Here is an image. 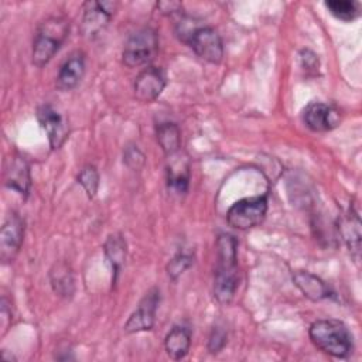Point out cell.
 Wrapping results in <instances>:
<instances>
[{"label":"cell","mask_w":362,"mask_h":362,"mask_svg":"<svg viewBox=\"0 0 362 362\" xmlns=\"http://www.w3.org/2000/svg\"><path fill=\"white\" fill-rule=\"evenodd\" d=\"M191 346V329L187 327L175 325L173 327L164 338V348L167 355L174 359L180 361L187 356Z\"/></svg>","instance_id":"18"},{"label":"cell","mask_w":362,"mask_h":362,"mask_svg":"<svg viewBox=\"0 0 362 362\" xmlns=\"http://www.w3.org/2000/svg\"><path fill=\"white\" fill-rule=\"evenodd\" d=\"M194 263V256L189 253L178 252L165 266L167 274L171 280H177L187 269H189Z\"/></svg>","instance_id":"24"},{"label":"cell","mask_w":362,"mask_h":362,"mask_svg":"<svg viewBox=\"0 0 362 362\" xmlns=\"http://www.w3.org/2000/svg\"><path fill=\"white\" fill-rule=\"evenodd\" d=\"M69 34V21L61 16L45 18L37 28L33 41V64L38 68L47 65L58 52Z\"/></svg>","instance_id":"3"},{"label":"cell","mask_w":362,"mask_h":362,"mask_svg":"<svg viewBox=\"0 0 362 362\" xmlns=\"http://www.w3.org/2000/svg\"><path fill=\"white\" fill-rule=\"evenodd\" d=\"M105 256L112 269V284L116 283L120 269L126 259V240L120 233L107 236L105 242Z\"/></svg>","instance_id":"19"},{"label":"cell","mask_w":362,"mask_h":362,"mask_svg":"<svg viewBox=\"0 0 362 362\" xmlns=\"http://www.w3.org/2000/svg\"><path fill=\"white\" fill-rule=\"evenodd\" d=\"M189 161L187 156H181V153H175L168 156L167 165V185L168 189L177 194H185L189 185Z\"/></svg>","instance_id":"16"},{"label":"cell","mask_w":362,"mask_h":362,"mask_svg":"<svg viewBox=\"0 0 362 362\" xmlns=\"http://www.w3.org/2000/svg\"><path fill=\"white\" fill-rule=\"evenodd\" d=\"M78 184H81L89 199L95 198L99 188V173L96 167L90 164L83 165L78 174Z\"/></svg>","instance_id":"23"},{"label":"cell","mask_w":362,"mask_h":362,"mask_svg":"<svg viewBox=\"0 0 362 362\" xmlns=\"http://www.w3.org/2000/svg\"><path fill=\"white\" fill-rule=\"evenodd\" d=\"M11 324V310L8 308L7 300L1 298V308H0V327H1V337L7 332L8 325Z\"/></svg>","instance_id":"28"},{"label":"cell","mask_w":362,"mask_h":362,"mask_svg":"<svg viewBox=\"0 0 362 362\" xmlns=\"http://www.w3.org/2000/svg\"><path fill=\"white\" fill-rule=\"evenodd\" d=\"M327 10L341 21H354L361 14V3L354 0H328L324 3Z\"/></svg>","instance_id":"22"},{"label":"cell","mask_w":362,"mask_h":362,"mask_svg":"<svg viewBox=\"0 0 362 362\" xmlns=\"http://www.w3.org/2000/svg\"><path fill=\"white\" fill-rule=\"evenodd\" d=\"M37 119L47 133L51 150H58L68 137V126L62 115L49 103H44L37 109Z\"/></svg>","instance_id":"11"},{"label":"cell","mask_w":362,"mask_h":362,"mask_svg":"<svg viewBox=\"0 0 362 362\" xmlns=\"http://www.w3.org/2000/svg\"><path fill=\"white\" fill-rule=\"evenodd\" d=\"M49 281L54 291L61 297H71L75 291V281L71 269L65 263H57L49 272Z\"/></svg>","instance_id":"21"},{"label":"cell","mask_w":362,"mask_h":362,"mask_svg":"<svg viewBox=\"0 0 362 362\" xmlns=\"http://www.w3.org/2000/svg\"><path fill=\"white\" fill-rule=\"evenodd\" d=\"M338 232L351 256L355 262H358L361 253V219L355 209L349 208L338 218Z\"/></svg>","instance_id":"14"},{"label":"cell","mask_w":362,"mask_h":362,"mask_svg":"<svg viewBox=\"0 0 362 362\" xmlns=\"http://www.w3.org/2000/svg\"><path fill=\"white\" fill-rule=\"evenodd\" d=\"M156 137L157 141L164 151V154L173 156L180 151L181 148V132L180 127L173 122H164L160 123L156 127Z\"/></svg>","instance_id":"20"},{"label":"cell","mask_w":362,"mask_h":362,"mask_svg":"<svg viewBox=\"0 0 362 362\" xmlns=\"http://www.w3.org/2000/svg\"><path fill=\"white\" fill-rule=\"evenodd\" d=\"M24 240V219L13 212L0 229V259L11 263L18 255Z\"/></svg>","instance_id":"10"},{"label":"cell","mask_w":362,"mask_h":362,"mask_svg":"<svg viewBox=\"0 0 362 362\" xmlns=\"http://www.w3.org/2000/svg\"><path fill=\"white\" fill-rule=\"evenodd\" d=\"M267 212V195L249 197L236 201L226 212L228 223L239 230L252 229L263 222Z\"/></svg>","instance_id":"6"},{"label":"cell","mask_w":362,"mask_h":362,"mask_svg":"<svg viewBox=\"0 0 362 362\" xmlns=\"http://www.w3.org/2000/svg\"><path fill=\"white\" fill-rule=\"evenodd\" d=\"M293 283L311 301H321L332 296L328 284L310 272L298 270L293 273Z\"/></svg>","instance_id":"17"},{"label":"cell","mask_w":362,"mask_h":362,"mask_svg":"<svg viewBox=\"0 0 362 362\" xmlns=\"http://www.w3.org/2000/svg\"><path fill=\"white\" fill-rule=\"evenodd\" d=\"M156 6L163 14H175L182 10V4L180 1H158Z\"/></svg>","instance_id":"29"},{"label":"cell","mask_w":362,"mask_h":362,"mask_svg":"<svg viewBox=\"0 0 362 362\" xmlns=\"http://www.w3.org/2000/svg\"><path fill=\"white\" fill-rule=\"evenodd\" d=\"M191 23L181 21L177 27L178 38L188 44L197 57L209 62L219 64L223 58V44L218 31L209 25L189 27Z\"/></svg>","instance_id":"4"},{"label":"cell","mask_w":362,"mask_h":362,"mask_svg":"<svg viewBox=\"0 0 362 362\" xmlns=\"http://www.w3.org/2000/svg\"><path fill=\"white\" fill-rule=\"evenodd\" d=\"M300 61H301V66L307 72H314L315 74L318 71V68H320L318 57L311 49H301Z\"/></svg>","instance_id":"27"},{"label":"cell","mask_w":362,"mask_h":362,"mask_svg":"<svg viewBox=\"0 0 362 362\" xmlns=\"http://www.w3.org/2000/svg\"><path fill=\"white\" fill-rule=\"evenodd\" d=\"M165 83L167 76L161 66H147L140 71L134 79V96L141 103L154 102L164 90Z\"/></svg>","instance_id":"9"},{"label":"cell","mask_w":362,"mask_h":362,"mask_svg":"<svg viewBox=\"0 0 362 362\" xmlns=\"http://www.w3.org/2000/svg\"><path fill=\"white\" fill-rule=\"evenodd\" d=\"M238 240L228 233L216 239V266L214 274V296L222 305H228L238 290Z\"/></svg>","instance_id":"1"},{"label":"cell","mask_w":362,"mask_h":362,"mask_svg":"<svg viewBox=\"0 0 362 362\" xmlns=\"http://www.w3.org/2000/svg\"><path fill=\"white\" fill-rule=\"evenodd\" d=\"M160 303L158 288H150L140 300L137 308L130 314L129 320L123 325L126 334H134L141 331H150L156 321V311Z\"/></svg>","instance_id":"8"},{"label":"cell","mask_w":362,"mask_h":362,"mask_svg":"<svg viewBox=\"0 0 362 362\" xmlns=\"http://www.w3.org/2000/svg\"><path fill=\"white\" fill-rule=\"evenodd\" d=\"M3 180H4V185L7 188L16 191L23 198H25L30 192V185H31L30 165H28L27 160L20 154L11 156L6 161Z\"/></svg>","instance_id":"12"},{"label":"cell","mask_w":362,"mask_h":362,"mask_svg":"<svg viewBox=\"0 0 362 362\" xmlns=\"http://www.w3.org/2000/svg\"><path fill=\"white\" fill-rule=\"evenodd\" d=\"M85 75V57L82 52L72 54L59 68L55 85L59 90H72Z\"/></svg>","instance_id":"15"},{"label":"cell","mask_w":362,"mask_h":362,"mask_svg":"<svg viewBox=\"0 0 362 362\" xmlns=\"http://www.w3.org/2000/svg\"><path fill=\"white\" fill-rule=\"evenodd\" d=\"M305 126L313 132H329L339 124V112L327 103L311 102L303 113Z\"/></svg>","instance_id":"13"},{"label":"cell","mask_w":362,"mask_h":362,"mask_svg":"<svg viewBox=\"0 0 362 362\" xmlns=\"http://www.w3.org/2000/svg\"><path fill=\"white\" fill-rule=\"evenodd\" d=\"M308 337L320 351L338 359L348 358L354 349L352 334L339 320L314 321L308 328Z\"/></svg>","instance_id":"2"},{"label":"cell","mask_w":362,"mask_h":362,"mask_svg":"<svg viewBox=\"0 0 362 362\" xmlns=\"http://www.w3.org/2000/svg\"><path fill=\"white\" fill-rule=\"evenodd\" d=\"M225 344H226V332L222 328L215 327L212 329V334H211L209 342H208L209 352H212V354L219 352L225 346Z\"/></svg>","instance_id":"26"},{"label":"cell","mask_w":362,"mask_h":362,"mask_svg":"<svg viewBox=\"0 0 362 362\" xmlns=\"http://www.w3.org/2000/svg\"><path fill=\"white\" fill-rule=\"evenodd\" d=\"M158 49V34L151 27H143L130 34L122 51V62L127 68L148 64Z\"/></svg>","instance_id":"5"},{"label":"cell","mask_w":362,"mask_h":362,"mask_svg":"<svg viewBox=\"0 0 362 362\" xmlns=\"http://www.w3.org/2000/svg\"><path fill=\"white\" fill-rule=\"evenodd\" d=\"M117 7H119L117 1H109V0L85 1L82 6L83 8L82 24H81L82 34L88 38L96 37L109 24Z\"/></svg>","instance_id":"7"},{"label":"cell","mask_w":362,"mask_h":362,"mask_svg":"<svg viewBox=\"0 0 362 362\" xmlns=\"http://www.w3.org/2000/svg\"><path fill=\"white\" fill-rule=\"evenodd\" d=\"M123 161L127 167L130 168H136L139 170L143 164H144V156L143 153L137 148V146H130L124 150V154H123Z\"/></svg>","instance_id":"25"}]
</instances>
